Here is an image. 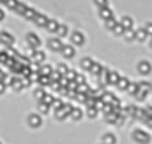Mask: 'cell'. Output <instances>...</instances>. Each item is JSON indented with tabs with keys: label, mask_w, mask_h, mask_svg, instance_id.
<instances>
[{
	"label": "cell",
	"mask_w": 152,
	"mask_h": 144,
	"mask_svg": "<svg viewBox=\"0 0 152 144\" xmlns=\"http://www.w3.org/2000/svg\"><path fill=\"white\" fill-rule=\"evenodd\" d=\"M3 18H5V12L0 9V20H3Z\"/></svg>",
	"instance_id": "54"
},
{
	"label": "cell",
	"mask_w": 152,
	"mask_h": 144,
	"mask_svg": "<svg viewBox=\"0 0 152 144\" xmlns=\"http://www.w3.org/2000/svg\"><path fill=\"white\" fill-rule=\"evenodd\" d=\"M0 42L5 45H11V44H14V38L8 32H0Z\"/></svg>",
	"instance_id": "5"
},
{
	"label": "cell",
	"mask_w": 152,
	"mask_h": 144,
	"mask_svg": "<svg viewBox=\"0 0 152 144\" xmlns=\"http://www.w3.org/2000/svg\"><path fill=\"white\" fill-rule=\"evenodd\" d=\"M24 15H26V18H34V17H36V12H34L33 9H28V8H27V11H26Z\"/></svg>",
	"instance_id": "35"
},
{
	"label": "cell",
	"mask_w": 152,
	"mask_h": 144,
	"mask_svg": "<svg viewBox=\"0 0 152 144\" xmlns=\"http://www.w3.org/2000/svg\"><path fill=\"white\" fill-rule=\"evenodd\" d=\"M70 116H72V119H75V120H79V119L82 117V111H81V108H72Z\"/></svg>",
	"instance_id": "17"
},
{
	"label": "cell",
	"mask_w": 152,
	"mask_h": 144,
	"mask_svg": "<svg viewBox=\"0 0 152 144\" xmlns=\"http://www.w3.org/2000/svg\"><path fill=\"white\" fill-rule=\"evenodd\" d=\"M103 143H104V144H115V143H116V138H115L113 134H106V135L103 137Z\"/></svg>",
	"instance_id": "14"
},
{
	"label": "cell",
	"mask_w": 152,
	"mask_h": 144,
	"mask_svg": "<svg viewBox=\"0 0 152 144\" xmlns=\"http://www.w3.org/2000/svg\"><path fill=\"white\" fill-rule=\"evenodd\" d=\"M33 20H34V23H36L37 26H46V24H48V18H46L45 15H42V14H36V17H34Z\"/></svg>",
	"instance_id": "9"
},
{
	"label": "cell",
	"mask_w": 152,
	"mask_h": 144,
	"mask_svg": "<svg viewBox=\"0 0 152 144\" xmlns=\"http://www.w3.org/2000/svg\"><path fill=\"white\" fill-rule=\"evenodd\" d=\"M48 45H49V48H51V50H54V51H61V48H63V44H61L60 38L49 39V41H48Z\"/></svg>",
	"instance_id": "3"
},
{
	"label": "cell",
	"mask_w": 152,
	"mask_h": 144,
	"mask_svg": "<svg viewBox=\"0 0 152 144\" xmlns=\"http://www.w3.org/2000/svg\"><path fill=\"white\" fill-rule=\"evenodd\" d=\"M133 137H134V140H136L137 143H140V144H148L149 140H151L149 134H146V132H143V131H136Z\"/></svg>",
	"instance_id": "1"
},
{
	"label": "cell",
	"mask_w": 152,
	"mask_h": 144,
	"mask_svg": "<svg viewBox=\"0 0 152 144\" xmlns=\"http://www.w3.org/2000/svg\"><path fill=\"white\" fill-rule=\"evenodd\" d=\"M45 95H46V93H45V92H43L42 89H37V90L34 92V96H36L37 99H42V98H43Z\"/></svg>",
	"instance_id": "37"
},
{
	"label": "cell",
	"mask_w": 152,
	"mask_h": 144,
	"mask_svg": "<svg viewBox=\"0 0 152 144\" xmlns=\"http://www.w3.org/2000/svg\"><path fill=\"white\" fill-rule=\"evenodd\" d=\"M40 74H42V75H48V77H49V75L52 74V68H51L49 65H48V66H46V65H45V66H42Z\"/></svg>",
	"instance_id": "23"
},
{
	"label": "cell",
	"mask_w": 152,
	"mask_h": 144,
	"mask_svg": "<svg viewBox=\"0 0 152 144\" xmlns=\"http://www.w3.org/2000/svg\"><path fill=\"white\" fill-rule=\"evenodd\" d=\"M5 77H6V75L3 74V72H2V71H0V81H3V80H5Z\"/></svg>",
	"instance_id": "53"
},
{
	"label": "cell",
	"mask_w": 152,
	"mask_h": 144,
	"mask_svg": "<svg viewBox=\"0 0 152 144\" xmlns=\"http://www.w3.org/2000/svg\"><path fill=\"white\" fill-rule=\"evenodd\" d=\"M115 99V96L112 95V93H103V98H102V101L104 102V104H112V101Z\"/></svg>",
	"instance_id": "20"
},
{
	"label": "cell",
	"mask_w": 152,
	"mask_h": 144,
	"mask_svg": "<svg viewBox=\"0 0 152 144\" xmlns=\"http://www.w3.org/2000/svg\"><path fill=\"white\" fill-rule=\"evenodd\" d=\"M151 47H152V41H151Z\"/></svg>",
	"instance_id": "56"
},
{
	"label": "cell",
	"mask_w": 152,
	"mask_h": 144,
	"mask_svg": "<svg viewBox=\"0 0 152 144\" xmlns=\"http://www.w3.org/2000/svg\"><path fill=\"white\" fill-rule=\"evenodd\" d=\"M58 72H60V75H66L67 74V68L64 65H60L58 66Z\"/></svg>",
	"instance_id": "40"
},
{
	"label": "cell",
	"mask_w": 152,
	"mask_h": 144,
	"mask_svg": "<svg viewBox=\"0 0 152 144\" xmlns=\"http://www.w3.org/2000/svg\"><path fill=\"white\" fill-rule=\"evenodd\" d=\"M113 32H115L116 35H124L125 29H124V26H122V24H116V26H115V29H113Z\"/></svg>",
	"instance_id": "32"
},
{
	"label": "cell",
	"mask_w": 152,
	"mask_h": 144,
	"mask_svg": "<svg viewBox=\"0 0 152 144\" xmlns=\"http://www.w3.org/2000/svg\"><path fill=\"white\" fill-rule=\"evenodd\" d=\"M122 26H124V29L127 30V29H131V26H133V20L131 18H128V17H125L124 20H122V23H121Z\"/></svg>",
	"instance_id": "24"
},
{
	"label": "cell",
	"mask_w": 152,
	"mask_h": 144,
	"mask_svg": "<svg viewBox=\"0 0 152 144\" xmlns=\"http://www.w3.org/2000/svg\"><path fill=\"white\" fill-rule=\"evenodd\" d=\"M8 59H9V57H8L6 53H0V62H2V63H6Z\"/></svg>",
	"instance_id": "46"
},
{
	"label": "cell",
	"mask_w": 152,
	"mask_h": 144,
	"mask_svg": "<svg viewBox=\"0 0 152 144\" xmlns=\"http://www.w3.org/2000/svg\"><path fill=\"white\" fill-rule=\"evenodd\" d=\"M146 114H148V117H152V107L146 108Z\"/></svg>",
	"instance_id": "51"
},
{
	"label": "cell",
	"mask_w": 152,
	"mask_h": 144,
	"mask_svg": "<svg viewBox=\"0 0 152 144\" xmlns=\"http://www.w3.org/2000/svg\"><path fill=\"white\" fill-rule=\"evenodd\" d=\"M11 86H12L15 90H21V89L24 87V86H23V80H14Z\"/></svg>",
	"instance_id": "27"
},
{
	"label": "cell",
	"mask_w": 152,
	"mask_h": 144,
	"mask_svg": "<svg viewBox=\"0 0 152 144\" xmlns=\"http://www.w3.org/2000/svg\"><path fill=\"white\" fill-rule=\"evenodd\" d=\"M49 108H51V105H48V104H45V102L40 101V104H39V110H40L42 114H48V113H49Z\"/></svg>",
	"instance_id": "21"
},
{
	"label": "cell",
	"mask_w": 152,
	"mask_h": 144,
	"mask_svg": "<svg viewBox=\"0 0 152 144\" xmlns=\"http://www.w3.org/2000/svg\"><path fill=\"white\" fill-rule=\"evenodd\" d=\"M0 2H2V3H5V2H6V0H0Z\"/></svg>",
	"instance_id": "55"
},
{
	"label": "cell",
	"mask_w": 152,
	"mask_h": 144,
	"mask_svg": "<svg viewBox=\"0 0 152 144\" xmlns=\"http://www.w3.org/2000/svg\"><path fill=\"white\" fill-rule=\"evenodd\" d=\"M21 74H23L24 77H30V75H31V71H30V68H28V66H24V68H23V71H21Z\"/></svg>",
	"instance_id": "36"
},
{
	"label": "cell",
	"mask_w": 152,
	"mask_h": 144,
	"mask_svg": "<svg viewBox=\"0 0 152 144\" xmlns=\"http://www.w3.org/2000/svg\"><path fill=\"white\" fill-rule=\"evenodd\" d=\"M6 6L8 8H11V9H15L17 8V5H18V2H17V0H6Z\"/></svg>",
	"instance_id": "34"
},
{
	"label": "cell",
	"mask_w": 152,
	"mask_h": 144,
	"mask_svg": "<svg viewBox=\"0 0 152 144\" xmlns=\"http://www.w3.org/2000/svg\"><path fill=\"white\" fill-rule=\"evenodd\" d=\"M26 39H27V44H28L31 48H39V45H40V39H39V36H36L34 33H28Z\"/></svg>",
	"instance_id": "2"
},
{
	"label": "cell",
	"mask_w": 152,
	"mask_h": 144,
	"mask_svg": "<svg viewBox=\"0 0 152 144\" xmlns=\"http://www.w3.org/2000/svg\"><path fill=\"white\" fill-rule=\"evenodd\" d=\"M127 90H128L130 93L136 95V93H137V90H139V84H136V83H130V84H128V87H127Z\"/></svg>",
	"instance_id": "26"
},
{
	"label": "cell",
	"mask_w": 152,
	"mask_h": 144,
	"mask_svg": "<svg viewBox=\"0 0 152 144\" xmlns=\"http://www.w3.org/2000/svg\"><path fill=\"white\" fill-rule=\"evenodd\" d=\"M90 89H88V86L84 83V84H79V87H78V92H84V93H87Z\"/></svg>",
	"instance_id": "41"
},
{
	"label": "cell",
	"mask_w": 152,
	"mask_h": 144,
	"mask_svg": "<svg viewBox=\"0 0 152 144\" xmlns=\"http://www.w3.org/2000/svg\"><path fill=\"white\" fill-rule=\"evenodd\" d=\"M136 111H137V108H136V107H128L125 113H127V114H130V116H136Z\"/></svg>",
	"instance_id": "45"
},
{
	"label": "cell",
	"mask_w": 152,
	"mask_h": 144,
	"mask_svg": "<svg viewBox=\"0 0 152 144\" xmlns=\"http://www.w3.org/2000/svg\"><path fill=\"white\" fill-rule=\"evenodd\" d=\"M146 95H148V93H145V92H142L140 89H139V90H137V93H136V96H137V99H140V101H143Z\"/></svg>",
	"instance_id": "42"
},
{
	"label": "cell",
	"mask_w": 152,
	"mask_h": 144,
	"mask_svg": "<svg viewBox=\"0 0 152 144\" xmlns=\"http://www.w3.org/2000/svg\"><path fill=\"white\" fill-rule=\"evenodd\" d=\"M137 69H139L140 74L146 75V74H149V72H151L152 68H151V63H149V62H140L139 66H137Z\"/></svg>",
	"instance_id": "6"
},
{
	"label": "cell",
	"mask_w": 152,
	"mask_h": 144,
	"mask_svg": "<svg viewBox=\"0 0 152 144\" xmlns=\"http://www.w3.org/2000/svg\"><path fill=\"white\" fill-rule=\"evenodd\" d=\"M139 89L142 92H145V93H149V92H152V84L151 83H146V81H142L139 84Z\"/></svg>",
	"instance_id": "13"
},
{
	"label": "cell",
	"mask_w": 152,
	"mask_h": 144,
	"mask_svg": "<svg viewBox=\"0 0 152 144\" xmlns=\"http://www.w3.org/2000/svg\"><path fill=\"white\" fill-rule=\"evenodd\" d=\"M0 144H2V143H0Z\"/></svg>",
	"instance_id": "57"
},
{
	"label": "cell",
	"mask_w": 152,
	"mask_h": 144,
	"mask_svg": "<svg viewBox=\"0 0 152 144\" xmlns=\"http://www.w3.org/2000/svg\"><path fill=\"white\" fill-rule=\"evenodd\" d=\"M90 71L93 72L94 75H102V71H103V68H102V65H99V63H93V66L90 68Z\"/></svg>",
	"instance_id": "12"
},
{
	"label": "cell",
	"mask_w": 152,
	"mask_h": 144,
	"mask_svg": "<svg viewBox=\"0 0 152 144\" xmlns=\"http://www.w3.org/2000/svg\"><path fill=\"white\" fill-rule=\"evenodd\" d=\"M54 96L52 95H45L43 98H42V102H45V104H48V105H52V102H54Z\"/></svg>",
	"instance_id": "29"
},
{
	"label": "cell",
	"mask_w": 152,
	"mask_h": 144,
	"mask_svg": "<svg viewBox=\"0 0 152 144\" xmlns=\"http://www.w3.org/2000/svg\"><path fill=\"white\" fill-rule=\"evenodd\" d=\"M58 26H60V24H58L55 20H48V24H46V27H48V30H49V32H57Z\"/></svg>",
	"instance_id": "15"
},
{
	"label": "cell",
	"mask_w": 152,
	"mask_h": 144,
	"mask_svg": "<svg viewBox=\"0 0 152 144\" xmlns=\"http://www.w3.org/2000/svg\"><path fill=\"white\" fill-rule=\"evenodd\" d=\"M84 35L82 33H79V32H75V33H72V42L73 44H76V45H82L84 44Z\"/></svg>",
	"instance_id": "8"
},
{
	"label": "cell",
	"mask_w": 152,
	"mask_h": 144,
	"mask_svg": "<svg viewBox=\"0 0 152 144\" xmlns=\"http://www.w3.org/2000/svg\"><path fill=\"white\" fill-rule=\"evenodd\" d=\"M61 53H63V56H64L66 59H70V57L75 56V48H73L72 45H63Z\"/></svg>",
	"instance_id": "7"
},
{
	"label": "cell",
	"mask_w": 152,
	"mask_h": 144,
	"mask_svg": "<svg viewBox=\"0 0 152 144\" xmlns=\"http://www.w3.org/2000/svg\"><path fill=\"white\" fill-rule=\"evenodd\" d=\"M66 75H67L69 80H75V78H76V72H75V71H72V72L67 71V74H66Z\"/></svg>",
	"instance_id": "47"
},
{
	"label": "cell",
	"mask_w": 152,
	"mask_h": 144,
	"mask_svg": "<svg viewBox=\"0 0 152 144\" xmlns=\"http://www.w3.org/2000/svg\"><path fill=\"white\" fill-rule=\"evenodd\" d=\"M15 11H17V12H20V14H23V15H24V14H26V11H27V6H26V5H23V3H20V2H18V5H17V8H15Z\"/></svg>",
	"instance_id": "30"
},
{
	"label": "cell",
	"mask_w": 152,
	"mask_h": 144,
	"mask_svg": "<svg viewBox=\"0 0 152 144\" xmlns=\"http://www.w3.org/2000/svg\"><path fill=\"white\" fill-rule=\"evenodd\" d=\"M94 2H96V5L100 6V8H106V6H107V0H94Z\"/></svg>",
	"instance_id": "38"
},
{
	"label": "cell",
	"mask_w": 152,
	"mask_h": 144,
	"mask_svg": "<svg viewBox=\"0 0 152 144\" xmlns=\"http://www.w3.org/2000/svg\"><path fill=\"white\" fill-rule=\"evenodd\" d=\"M106 120H107L109 123H116V120H118V114H115V113L112 111V113L106 114Z\"/></svg>",
	"instance_id": "22"
},
{
	"label": "cell",
	"mask_w": 152,
	"mask_h": 144,
	"mask_svg": "<svg viewBox=\"0 0 152 144\" xmlns=\"http://www.w3.org/2000/svg\"><path fill=\"white\" fill-rule=\"evenodd\" d=\"M57 33L60 35V38L66 36V35H67V26H58V29H57Z\"/></svg>",
	"instance_id": "28"
},
{
	"label": "cell",
	"mask_w": 152,
	"mask_h": 144,
	"mask_svg": "<svg viewBox=\"0 0 152 144\" xmlns=\"http://www.w3.org/2000/svg\"><path fill=\"white\" fill-rule=\"evenodd\" d=\"M124 36H125L127 41H133V39L136 38V32H133L131 29H127V30L124 32Z\"/></svg>",
	"instance_id": "19"
},
{
	"label": "cell",
	"mask_w": 152,
	"mask_h": 144,
	"mask_svg": "<svg viewBox=\"0 0 152 144\" xmlns=\"http://www.w3.org/2000/svg\"><path fill=\"white\" fill-rule=\"evenodd\" d=\"M5 90H6V84H5L3 81H0V95H2Z\"/></svg>",
	"instance_id": "49"
},
{
	"label": "cell",
	"mask_w": 152,
	"mask_h": 144,
	"mask_svg": "<svg viewBox=\"0 0 152 144\" xmlns=\"http://www.w3.org/2000/svg\"><path fill=\"white\" fill-rule=\"evenodd\" d=\"M145 30H146V33H149V35H152V23H151V24H148Z\"/></svg>",
	"instance_id": "50"
},
{
	"label": "cell",
	"mask_w": 152,
	"mask_h": 144,
	"mask_svg": "<svg viewBox=\"0 0 152 144\" xmlns=\"http://www.w3.org/2000/svg\"><path fill=\"white\" fill-rule=\"evenodd\" d=\"M146 123H148V125L152 128V117H148V119H146Z\"/></svg>",
	"instance_id": "52"
},
{
	"label": "cell",
	"mask_w": 152,
	"mask_h": 144,
	"mask_svg": "<svg viewBox=\"0 0 152 144\" xmlns=\"http://www.w3.org/2000/svg\"><path fill=\"white\" fill-rule=\"evenodd\" d=\"M100 17H102L103 20H109V18H112L113 15H112V11L106 6V8H100Z\"/></svg>",
	"instance_id": "11"
},
{
	"label": "cell",
	"mask_w": 152,
	"mask_h": 144,
	"mask_svg": "<svg viewBox=\"0 0 152 144\" xmlns=\"http://www.w3.org/2000/svg\"><path fill=\"white\" fill-rule=\"evenodd\" d=\"M33 60H34L36 63L43 62V60H45V53L40 51V50H34V51H33Z\"/></svg>",
	"instance_id": "10"
},
{
	"label": "cell",
	"mask_w": 152,
	"mask_h": 144,
	"mask_svg": "<svg viewBox=\"0 0 152 144\" xmlns=\"http://www.w3.org/2000/svg\"><path fill=\"white\" fill-rule=\"evenodd\" d=\"M30 83H31V80H30L28 77H24V80H23V86H24V87H28Z\"/></svg>",
	"instance_id": "48"
},
{
	"label": "cell",
	"mask_w": 152,
	"mask_h": 144,
	"mask_svg": "<svg viewBox=\"0 0 152 144\" xmlns=\"http://www.w3.org/2000/svg\"><path fill=\"white\" fill-rule=\"evenodd\" d=\"M128 84H130V81H128L127 78H119V81H118V87H119V89H122V90H124V89H127V87H128Z\"/></svg>",
	"instance_id": "25"
},
{
	"label": "cell",
	"mask_w": 152,
	"mask_h": 144,
	"mask_svg": "<svg viewBox=\"0 0 152 144\" xmlns=\"http://www.w3.org/2000/svg\"><path fill=\"white\" fill-rule=\"evenodd\" d=\"M103 111H104V114H109V113H112V111H113V108H112V104H107V105H104V107H103Z\"/></svg>",
	"instance_id": "44"
},
{
	"label": "cell",
	"mask_w": 152,
	"mask_h": 144,
	"mask_svg": "<svg viewBox=\"0 0 152 144\" xmlns=\"http://www.w3.org/2000/svg\"><path fill=\"white\" fill-rule=\"evenodd\" d=\"M97 110H102L103 107H104V102L102 101V99H96V105H94Z\"/></svg>",
	"instance_id": "43"
},
{
	"label": "cell",
	"mask_w": 152,
	"mask_h": 144,
	"mask_svg": "<svg viewBox=\"0 0 152 144\" xmlns=\"http://www.w3.org/2000/svg\"><path fill=\"white\" fill-rule=\"evenodd\" d=\"M106 26H107V29H115V26H116V21H115V18L112 17V18H109V20H106Z\"/></svg>",
	"instance_id": "31"
},
{
	"label": "cell",
	"mask_w": 152,
	"mask_h": 144,
	"mask_svg": "<svg viewBox=\"0 0 152 144\" xmlns=\"http://www.w3.org/2000/svg\"><path fill=\"white\" fill-rule=\"evenodd\" d=\"M87 114H88V117L94 119V117L97 116V108H96V107H90V108H88V111H87Z\"/></svg>",
	"instance_id": "33"
},
{
	"label": "cell",
	"mask_w": 152,
	"mask_h": 144,
	"mask_svg": "<svg viewBox=\"0 0 152 144\" xmlns=\"http://www.w3.org/2000/svg\"><path fill=\"white\" fill-rule=\"evenodd\" d=\"M93 63H94V62H93L90 57H85V59L81 60V66H82L84 69H88V71H90V68L93 66Z\"/></svg>",
	"instance_id": "16"
},
{
	"label": "cell",
	"mask_w": 152,
	"mask_h": 144,
	"mask_svg": "<svg viewBox=\"0 0 152 144\" xmlns=\"http://www.w3.org/2000/svg\"><path fill=\"white\" fill-rule=\"evenodd\" d=\"M75 80H76V83H78V86L85 83V77H82V75H78V74H76V78H75Z\"/></svg>",
	"instance_id": "39"
},
{
	"label": "cell",
	"mask_w": 152,
	"mask_h": 144,
	"mask_svg": "<svg viewBox=\"0 0 152 144\" xmlns=\"http://www.w3.org/2000/svg\"><path fill=\"white\" fill-rule=\"evenodd\" d=\"M40 123H42L40 116H37V114H30V116H28V125H30L31 128H39Z\"/></svg>",
	"instance_id": "4"
},
{
	"label": "cell",
	"mask_w": 152,
	"mask_h": 144,
	"mask_svg": "<svg viewBox=\"0 0 152 144\" xmlns=\"http://www.w3.org/2000/svg\"><path fill=\"white\" fill-rule=\"evenodd\" d=\"M146 35H148V33H146L145 29H139V30L136 32V38H137L139 41H145V39H146Z\"/></svg>",
	"instance_id": "18"
}]
</instances>
